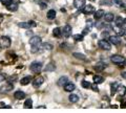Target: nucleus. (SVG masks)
<instances>
[{"label": "nucleus", "mask_w": 126, "mask_h": 113, "mask_svg": "<svg viewBox=\"0 0 126 113\" xmlns=\"http://www.w3.org/2000/svg\"><path fill=\"white\" fill-rule=\"evenodd\" d=\"M104 20L106 22H112L115 20V16H113L112 13H107V14L104 15Z\"/></svg>", "instance_id": "412c9836"}, {"label": "nucleus", "mask_w": 126, "mask_h": 113, "mask_svg": "<svg viewBox=\"0 0 126 113\" xmlns=\"http://www.w3.org/2000/svg\"><path fill=\"white\" fill-rule=\"evenodd\" d=\"M122 76H123L124 79H126V71L125 72H122Z\"/></svg>", "instance_id": "ea45409f"}, {"label": "nucleus", "mask_w": 126, "mask_h": 113, "mask_svg": "<svg viewBox=\"0 0 126 113\" xmlns=\"http://www.w3.org/2000/svg\"><path fill=\"white\" fill-rule=\"evenodd\" d=\"M43 82H44L43 76H38V77H36V79H34V81H33V86L35 88H39L43 84Z\"/></svg>", "instance_id": "1a4fd4ad"}, {"label": "nucleus", "mask_w": 126, "mask_h": 113, "mask_svg": "<svg viewBox=\"0 0 126 113\" xmlns=\"http://www.w3.org/2000/svg\"><path fill=\"white\" fill-rule=\"evenodd\" d=\"M73 56L76 58V59H79V60H83V61L86 60V57L84 56L83 53H80V52H74V53H73Z\"/></svg>", "instance_id": "bb28decb"}, {"label": "nucleus", "mask_w": 126, "mask_h": 113, "mask_svg": "<svg viewBox=\"0 0 126 113\" xmlns=\"http://www.w3.org/2000/svg\"><path fill=\"white\" fill-rule=\"evenodd\" d=\"M32 80H33V77H32L31 75H26V76H24V77H22L21 79L20 84L22 85V86H25V85H29L31 83Z\"/></svg>", "instance_id": "2eb2a0df"}, {"label": "nucleus", "mask_w": 126, "mask_h": 113, "mask_svg": "<svg viewBox=\"0 0 126 113\" xmlns=\"http://www.w3.org/2000/svg\"><path fill=\"white\" fill-rule=\"evenodd\" d=\"M125 23H126V20H125L124 18H122V17H117L115 19V24L118 27H120V28H122V27L124 26Z\"/></svg>", "instance_id": "9b49d317"}, {"label": "nucleus", "mask_w": 126, "mask_h": 113, "mask_svg": "<svg viewBox=\"0 0 126 113\" xmlns=\"http://www.w3.org/2000/svg\"><path fill=\"white\" fill-rule=\"evenodd\" d=\"M75 89H76V86H75L73 83H67L64 85V90L66 92H73Z\"/></svg>", "instance_id": "a211bd4d"}, {"label": "nucleus", "mask_w": 126, "mask_h": 113, "mask_svg": "<svg viewBox=\"0 0 126 113\" xmlns=\"http://www.w3.org/2000/svg\"><path fill=\"white\" fill-rule=\"evenodd\" d=\"M68 100H69L70 103H77L78 100H79V97H78L77 94H70L68 96Z\"/></svg>", "instance_id": "c85d7f7f"}, {"label": "nucleus", "mask_w": 126, "mask_h": 113, "mask_svg": "<svg viewBox=\"0 0 126 113\" xmlns=\"http://www.w3.org/2000/svg\"><path fill=\"white\" fill-rule=\"evenodd\" d=\"M118 92H119L121 95H124L126 93V87L125 86H119L118 87Z\"/></svg>", "instance_id": "2f4dec72"}, {"label": "nucleus", "mask_w": 126, "mask_h": 113, "mask_svg": "<svg viewBox=\"0 0 126 113\" xmlns=\"http://www.w3.org/2000/svg\"><path fill=\"white\" fill-rule=\"evenodd\" d=\"M90 88H92L94 91H96V92L99 91V88H98V84H96V83L93 84V85H92V87H90Z\"/></svg>", "instance_id": "c9c22d12"}, {"label": "nucleus", "mask_w": 126, "mask_h": 113, "mask_svg": "<svg viewBox=\"0 0 126 113\" xmlns=\"http://www.w3.org/2000/svg\"><path fill=\"white\" fill-rule=\"evenodd\" d=\"M18 25H19V27H22V28L30 29V28H33V27H36L37 23L35 21H27V22H20Z\"/></svg>", "instance_id": "39448f33"}, {"label": "nucleus", "mask_w": 126, "mask_h": 113, "mask_svg": "<svg viewBox=\"0 0 126 113\" xmlns=\"http://www.w3.org/2000/svg\"><path fill=\"white\" fill-rule=\"evenodd\" d=\"M102 37H104V38H105V37H110V36L108 35L107 32H103V33H102Z\"/></svg>", "instance_id": "4c0bfd02"}, {"label": "nucleus", "mask_w": 126, "mask_h": 113, "mask_svg": "<svg viewBox=\"0 0 126 113\" xmlns=\"http://www.w3.org/2000/svg\"><path fill=\"white\" fill-rule=\"evenodd\" d=\"M0 108H11V106H7L4 103H0Z\"/></svg>", "instance_id": "e433bc0d"}, {"label": "nucleus", "mask_w": 126, "mask_h": 113, "mask_svg": "<svg viewBox=\"0 0 126 113\" xmlns=\"http://www.w3.org/2000/svg\"><path fill=\"white\" fill-rule=\"evenodd\" d=\"M26 35H27V36H31V35H33V33H32V32H27Z\"/></svg>", "instance_id": "a19ab883"}, {"label": "nucleus", "mask_w": 126, "mask_h": 113, "mask_svg": "<svg viewBox=\"0 0 126 113\" xmlns=\"http://www.w3.org/2000/svg\"><path fill=\"white\" fill-rule=\"evenodd\" d=\"M6 9L9 10L10 12H16L18 10V3L17 2H15V1H13L11 3V4H9L6 6Z\"/></svg>", "instance_id": "6ab92c4d"}, {"label": "nucleus", "mask_w": 126, "mask_h": 113, "mask_svg": "<svg viewBox=\"0 0 126 113\" xmlns=\"http://www.w3.org/2000/svg\"><path fill=\"white\" fill-rule=\"evenodd\" d=\"M5 79V75H2V73H0V81L4 80Z\"/></svg>", "instance_id": "58836bf2"}, {"label": "nucleus", "mask_w": 126, "mask_h": 113, "mask_svg": "<svg viewBox=\"0 0 126 113\" xmlns=\"http://www.w3.org/2000/svg\"><path fill=\"white\" fill-rule=\"evenodd\" d=\"M0 1H1V0H0Z\"/></svg>", "instance_id": "37998d69"}, {"label": "nucleus", "mask_w": 126, "mask_h": 113, "mask_svg": "<svg viewBox=\"0 0 126 113\" xmlns=\"http://www.w3.org/2000/svg\"><path fill=\"white\" fill-rule=\"evenodd\" d=\"M68 77L67 76H61L60 77V79H59V81H58V85H59V86H64V85L65 84H67L68 83Z\"/></svg>", "instance_id": "4be33fe9"}, {"label": "nucleus", "mask_w": 126, "mask_h": 113, "mask_svg": "<svg viewBox=\"0 0 126 113\" xmlns=\"http://www.w3.org/2000/svg\"><path fill=\"white\" fill-rule=\"evenodd\" d=\"M81 86L83 87V88L88 89V88L92 87V84H90L88 81H82V82H81Z\"/></svg>", "instance_id": "c756f323"}, {"label": "nucleus", "mask_w": 126, "mask_h": 113, "mask_svg": "<svg viewBox=\"0 0 126 113\" xmlns=\"http://www.w3.org/2000/svg\"><path fill=\"white\" fill-rule=\"evenodd\" d=\"M35 2L36 3H38L39 5H40V7L42 10H44V9H46V6H47V4L45 2H43V1H41V0H35Z\"/></svg>", "instance_id": "473e14b6"}, {"label": "nucleus", "mask_w": 126, "mask_h": 113, "mask_svg": "<svg viewBox=\"0 0 126 113\" xmlns=\"http://www.w3.org/2000/svg\"><path fill=\"white\" fill-rule=\"evenodd\" d=\"M74 5L78 10H82L85 6V0H74Z\"/></svg>", "instance_id": "9d476101"}, {"label": "nucleus", "mask_w": 126, "mask_h": 113, "mask_svg": "<svg viewBox=\"0 0 126 113\" xmlns=\"http://www.w3.org/2000/svg\"><path fill=\"white\" fill-rule=\"evenodd\" d=\"M23 107H24L25 109H31V108H33V100H32L31 99L25 100L24 104H23Z\"/></svg>", "instance_id": "a878e982"}, {"label": "nucleus", "mask_w": 126, "mask_h": 113, "mask_svg": "<svg viewBox=\"0 0 126 113\" xmlns=\"http://www.w3.org/2000/svg\"><path fill=\"white\" fill-rule=\"evenodd\" d=\"M53 46L49 43H41V45L39 46V50H52Z\"/></svg>", "instance_id": "aec40b11"}, {"label": "nucleus", "mask_w": 126, "mask_h": 113, "mask_svg": "<svg viewBox=\"0 0 126 113\" xmlns=\"http://www.w3.org/2000/svg\"><path fill=\"white\" fill-rule=\"evenodd\" d=\"M42 63L41 62H33V63L31 64V66H30V69L32 70L33 72H35V73H39L42 70Z\"/></svg>", "instance_id": "f03ea898"}, {"label": "nucleus", "mask_w": 126, "mask_h": 113, "mask_svg": "<svg viewBox=\"0 0 126 113\" xmlns=\"http://www.w3.org/2000/svg\"><path fill=\"white\" fill-rule=\"evenodd\" d=\"M106 67H107V64L103 63V62H99V63H97L94 65V69L98 70V71H102V70H104Z\"/></svg>", "instance_id": "dca6fc26"}, {"label": "nucleus", "mask_w": 126, "mask_h": 113, "mask_svg": "<svg viewBox=\"0 0 126 113\" xmlns=\"http://www.w3.org/2000/svg\"><path fill=\"white\" fill-rule=\"evenodd\" d=\"M53 35L56 38H60L62 36V29L59 28V27H55L54 30H53Z\"/></svg>", "instance_id": "b1692460"}, {"label": "nucleus", "mask_w": 126, "mask_h": 113, "mask_svg": "<svg viewBox=\"0 0 126 113\" xmlns=\"http://www.w3.org/2000/svg\"><path fill=\"white\" fill-rule=\"evenodd\" d=\"M46 17H47V19H49V20L55 19V17H56V11L55 10H49L48 12H47V14H46Z\"/></svg>", "instance_id": "5701e85b"}, {"label": "nucleus", "mask_w": 126, "mask_h": 113, "mask_svg": "<svg viewBox=\"0 0 126 113\" xmlns=\"http://www.w3.org/2000/svg\"><path fill=\"white\" fill-rule=\"evenodd\" d=\"M103 81H104V77L101 76V75H94V82L96 84H101V83H103Z\"/></svg>", "instance_id": "cd10ccee"}, {"label": "nucleus", "mask_w": 126, "mask_h": 113, "mask_svg": "<svg viewBox=\"0 0 126 113\" xmlns=\"http://www.w3.org/2000/svg\"><path fill=\"white\" fill-rule=\"evenodd\" d=\"M104 15H105V13H104L103 10H98L94 13V18L96 19V20H100L101 18L104 17Z\"/></svg>", "instance_id": "4468645a"}, {"label": "nucleus", "mask_w": 126, "mask_h": 113, "mask_svg": "<svg viewBox=\"0 0 126 113\" xmlns=\"http://www.w3.org/2000/svg\"><path fill=\"white\" fill-rule=\"evenodd\" d=\"M83 38H84V35H80V34H77V35H74V39L76 41H83Z\"/></svg>", "instance_id": "72a5a7b5"}, {"label": "nucleus", "mask_w": 126, "mask_h": 113, "mask_svg": "<svg viewBox=\"0 0 126 113\" xmlns=\"http://www.w3.org/2000/svg\"><path fill=\"white\" fill-rule=\"evenodd\" d=\"M41 38L39 36H33L30 39V44L32 46V51L35 52V51H38L39 50V46L41 45Z\"/></svg>", "instance_id": "f257e3e1"}, {"label": "nucleus", "mask_w": 126, "mask_h": 113, "mask_svg": "<svg viewBox=\"0 0 126 113\" xmlns=\"http://www.w3.org/2000/svg\"><path fill=\"white\" fill-rule=\"evenodd\" d=\"M90 1H94V0H90Z\"/></svg>", "instance_id": "79ce46f5"}, {"label": "nucleus", "mask_w": 126, "mask_h": 113, "mask_svg": "<svg viewBox=\"0 0 126 113\" xmlns=\"http://www.w3.org/2000/svg\"><path fill=\"white\" fill-rule=\"evenodd\" d=\"M110 61L115 64H123L125 62V58L123 56H120V54H113L110 57Z\"/></svg>", "instance_id": "20e7f679"}, {"label": "nucleus", "mask_w": 126, "mask_h": 113, "mask_svg": "<svg viewBox=\"0 0 126 113\" xmlns=\"http://www.w3.org/2000/svg\"><path fill=\"white\" fill-rule=\"evenodd\" d=\"M118 87H119V84L118 83H115L111 85V95H113L118 91Z\"/></svg>", "instance_id": "7c9ffc66"}, {"label": "nucleus", "mask_w": 126, "mask_h": 113, "mask_svg": "<svg viewBox=\"0 0 126 113\" xmlns=\"http://www.w3.org/2000/svg\"><path fill=\"white\" fill-rule=\"evenodd\" d=\"M14 97L16 100H23L25 97V93L21 90H17L14 93Z\"/></svg>", "instance_id": "f3484780"}, {"label": "nucleus", "mask_w": 126, "mask_h": 113, "mask_svg": "<svg viewBox=\"0 0 126 113\" xmlns=\"http://www.w3.org/2000/svg\"><path fill=\"white\" fill-rule=\"evenodd\" d=\"M82 12H83V14H85V15H90V14H94V12H96V10H94V7L93 5L88 4V5H85L83 9H82Z\"/></svg>", "instance_id": "6e6552de"}, {"label": "nucleus", "mask_w": 126, "mask_h": 113, "mask_svg": "<svg viewBox=\"0 0 126 113\" xmlns=\"http://www.w3.org/2000/svg\"><path fill=\"white\" fill-rule=\"evenodd\" d=\"M72 33H73V28H72V26H70V25L66 24V25L63 26V28H62V35L65 38H69L70 36H72Z\"/></svg>", "instance_id": "0eeeda50"}, {"label": "nucleus", "mask_w": 126, "mask_h": 113, "mask_svg": "<svg viewBox=\"0 0 126 113\" xmlns=\"http://www.w3.org/2000/svg\"><path fill=\"white\" fill-rule=\"evenodd\" d=\"M109 42L113 45H119L121 43V38L119 36H110L109 37Z\"/></svg>", "instance_id": "f8f14e48"}, {"label": "nucleus", "mask_w": 126, "mask_h": 113, "mask_svg": "<svg viewBox=\"0 0 126 113\" xmlns=\"http://www.w3.org/2000/svg\"><path fill=\"white\" fill-rule=\"evenodd\" d=\"M14 88V85L12 83H7L5 85H3V86H1V88H0V92H7V91H11L12 89Z\"/></svg>", "instance_id": "ddd939ff"}, {"label": "nucleus", "mask_w": 126, "mask_h": 113, "mask_svg": "<svg viewBox=\"0 0 126 113\" xmlns=\"http://www.w3.org/2000/svg\"><path fill=\"white\" fill-rule=\"evenodd\" d=\"M98 45H99L100 48L104 49V50H109L110 48H111V43L108 42L107 40H105V39H103V40H100L99 42H98Z\"/></svg>", "instance_id": "423d86ee"}, {"label": "nucleus", "mask_w": 126, "mask_h": 113, "mask_svg": "<svg viewBox=\"0 0 126 113\" xmlns=\"http://www.w3.org/2000/svg\"><path fill=\"white\" fill-rule=\"evenodd\" d=\"M12 44V41L11 39L7 37V36H3L0 38V46L3 48H9Z\"/></svg>", "instance_id": "7ed1b4c3"}, {"label": "nucleus", "mask_w": 126, "mask_h": 113, "mask_svg": "<svg viewBox=\"0 0 126 113\" xmlns=\"http://www.w3.org/2000/svg\"><path fill=\"white\" fill-rule=\"evenodd\" d=\"M56 69V65H55V63H53V62H50L49 64H47L45 66V71H54V70Z\"/></svg>", "instance_id": "393cba45"}, {"label": "nucleus", "mask_w": 126, "mask_h": 113, "mask_svg": "<svg viewBox=\"0 0 126 113\" xmlns=\"http://www.w3.org/2000/svg\"><path fill=\"white\" fill-rule=\"evenodd\" d=\"M14 0H1V2H2V4L3 5H5V6H7L9 4H11L12 2H13Z\"/></svg>", "instance_id": "f704fd0d"}]
</instances>
